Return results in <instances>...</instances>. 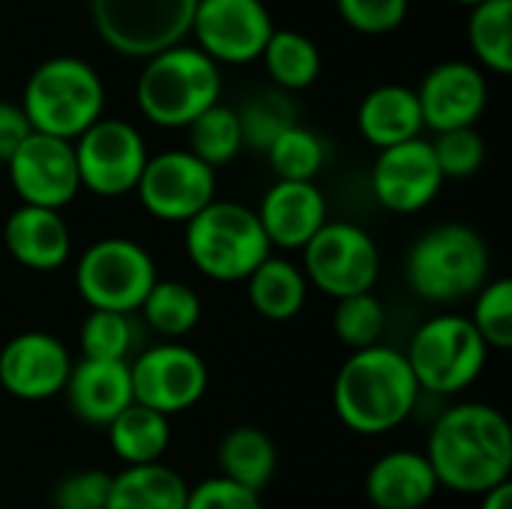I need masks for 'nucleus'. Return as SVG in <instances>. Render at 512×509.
Returning <instances> with one entry per match:
<instances>
[{
    "instance_id": "nucleus-1",
    "label": "nucleus",
    "mask_w": 512,
    "mask_h": 509,
    "mask_svg": "<svg viewBox=\"0 0 512 509\" xmlns=\"http://www.w3.org/2000/svg\"><path fill=\"white\" fill-rule=\"evenodd\" d=\"M426 459L441 489L456 495H477L510 483L512 426L495 405L459 402L435 420Z\"/></svg>"
},
{
    "instance_id": "nucleus-2",
    "label": "nucleus",
    "mask_w": 512,
    "mask_h": 509,
    "mask_svg": "<svg viewBox=\"0 0 512 509\" xmlns=\"http://www.w3.org/2000/svg\"><path fill=\"white\" fill-rule=\"evenodd\" d=\"M423 393L405 360V351L372 345L351 351L333 381V411L357 435H384L399 429L420 405Z\"/></svg>"
},
{
    "instance_id": "nucleus-3",
    "label": "nucleus",
    "mask_w": 512,
    "mask_h": 509,
    "mask_svg": "<svg viewBox=\"0 0 512 509\" xmlns=\"http://www.w3.org/2000/svg\"><path fill=\"white\" fill-rule=\"evenodd\" d=\"M492 252L489 243L462 222H444L414 240L405 258L408 288L435 306L474 300L489 282Z\"/></svg>"
},
{
    "instance_id": "nucleus-4",
    "label": "nucleus",
    "mask_w": 512,
    "mask_h": 509,
    "mask_svg": "<svg viewBox=\"0 0 512 509\" xmlns=\"http://www.w3.org/2000/svg\"><path fill=\"white\" fill-rule=\"evenodd\" d=\"M135 99L141 114L162 129H186L222 102V69L195 45H171L147 57Z\"/></svg>"
},
{
    "instance_id": "nucleus-5",
    "label": "nucleus",
    "mask_w": 512,
    "mask_h": 509,
    "mask_svg": "<svg viewBox=\"0 0 512 509\" xmlns=\"http://www.w3.org/2000/svg\"><path fill=\"white\" fill-rule=\"evenodd\" d=\"M18 105L33 132L75 141L105 117V81L81 57H48L30 72Z\"/></svg>"
},
{
    "instance_id": "nucleus-6",
    "label": "nucleus",
    "mask_w": 512,
    "mask_h": 509,
    "mask_svg": "<svg viewBox=\"0 0 512 509\" xmlns=\"http://www.w3.org/2000/svg\"><path fill=\"white\" fill-rule=\"evenodd\" d=\"M183 246L192 267L213 282H246L273 255L255 210L219 198L186 222Z\"/></svg>"
},
{
    "instance_id": "nucleus-7",
    "label": "nucleus",
    "mask_w": 512,
    "mask_h": 509,
    "mask_svg": "<svg viewBox=\"0 0 512 509\" xmlns=\"http://www.w3.org/2000/svg\"><path fill=\"white\" fill-rule=\"evenodd\" d=\"M405 360L420 393L459 396L483 375L489 348L465 315H435L414 330Z\"/></svg>"
},
{
    "instance_id": "nucleus-8",
    "label": "nucleus",
    "mask_w": 512,
    "mask_h": 509,
    "mask_svg": "<svg viewBox=\"0 0 512 509\" xmlns=\"http://www.w3.org/2000/svg\"><path fill=\"white\" fill-rule=\"evenodd\" d=\"M156 282V258L129 237H102L75 264V288L90 312L135 315Z\"/></svg>"
},
{
    "instance_id": "nucleus-9",
    "label": "nucleus",
    "mask_w": 512,
    "mask_h": 509,
    "mask_svg": "<svg viewBox=\"0 0 512 509\" xmlns=\"http://www.w3.org/2000/svg\"><path fill=\"white\" fill-rule=\"evenodd\" d=\"M195 6L198 0H90V18L108 48L147 60L189 36Z\"/></svg>"
},
{
    "instance_id": "nucleus-10",
    "label": "nucleus",
    "mask_w": 512,
    "mask_h": 509,
    "mask_svg": "<svg viewBox=\"0 0 512 509\" xmlns=\"http://www.w3.org/2000/svg\"><path fill=\"white\" fill-rule=\"evenodd\" d=\"M303 273L309 288L333 300L369 294L381 276V249L375 237L357 222L330 219L303 246Z\"/></svg>"
},
{
    "instance_id": "nucleus-11",
    "label": "nucleus",
    "mask_w": 512,
    "mask_h": 509,
    "mask_svg": "<svg viewBox=\"0 0 512 509\" xmlns=\"http://www.w3.org/2000/svg\"><path fill=\"white\" fill-rule=\"evenodd\" d=\"M129 378L135 402L168 420L195 408L210 387L204 357L183 342H156L138 351L129 360Z\"/></svg>"
},
{
    "instance_id": "nucleus-12",
    "label": "nucleus",
    "mask_w": 512,
    "mask_h": 509,
    "mask_svg": "<svg viewBox=\"0 0 512 509\" xmlns=\"http://www.w3.org/2000/svg\"><path fill=\"white\" fill-rule=\"evenodd\" d=\"M72 147L81 189L99 198H123L135 192L150 159L144 135L120 117H99L72 141Z\"/></svg>"
},
{
    "instance_id": "nucleus-13",
    "label": "nucleus",
    "mask_w": 512,
    "mask_h": 509,
    "mask_svg": "<svg viewBox=\"0 0 512 509\" xmlns=\"http://www.w3.org/2000/svg\"><path fill=\"white\" fill-rule=\"evenodd\" d=\"M135 195L153 219L186 225L216 201V171L189 150H162L147 159Z\"/></svg>"
},
{
    "instance_id": "nucleus-14",
    "label": "nucleus",
    "mask_w": 512,
    "mask_h": 509,
    "mask_svg": "<svg viewBox=\"0 0 512 509\" xmlns=\"http://www.w3.org/2000/svg\"><path fill=\"white\" fill-rule=\"evenodd\" d=\"M273 30L264 0H198L189 33L213 63L240 66L261 57Z\"/></svg>"
},
{
    "instance_id": "nucleus-15",
    "label": "nucleus",
    "mask_w": 512,
    "mask_h": 509,
    "mask_svg": "<svg viewBox=\"0 0 512 509\" xmlns=\"http://www.w3.org/2000/svg\"><path fill=\"white\" fill-rule=\"evenodd\" d=\"M9 183L21 204L42 210H63L81 192L72 141L30 132L27 141L6 162Z\"/></svg>"
},
{
    "instance_id": "nucleus-16",
    "label": "nucleus",
    "mask_w": 512,
    "mask_h": 509,
    "mask_svg": "<svg viewBox=\"0 0 512 509\" xmlns=\"http://www.w3.org/2000/svg\"><path fill=\"white\" fill-rule=\"evenodd\" d=\"M444 189V174L426 138H414L387 150H378L372 165L375 201L399 216L426 210Z\"/></svg>"
},
{
    "instance_id": "nucleus-17",
    "label": "nucleus",
    "mask_w": 512,
    "mask_h": 509,
    "mask_svg": "<svg viewBox=\"0 0 512 509\" xmlns=\"http://www.w3.org/2000/svg\"><path fill=\"white\" fill-rule=\"evenodd\" d=\"M69 372L72 357L51 333H18L0 348V387L21 402H45L60 396Z\"/></svg>"
},
{
    "instance_id": "nucleus-18",
    "label": "nucleus",
    "mask_w": 512,
    "mask_h": 509,
    "mask_svg": "<svg viewBox=\"0 0 512 509\" xmlns=\"http://www.w3.org/2000/svg\"><path fill=\"white\" fill-rule=\"evenodd\" d=\"M414 93L423 111V126H429L435 135L450 129H471L489 105V84L483 69L465 60L438 63L426 72Z\"/></svg>"
},
{
    "instance_id": "nucleus-19",
    "label": "nucleus",
    "mask_w": 512,
    "mask_h": 509,
    "mask_svg": "<svg viewBox=\"0 0 512 509\" xmlns=\"http://www.w3.org/2000/svg\"><path fill=\"white\" fill-rule=\"evenodd\" d=\"M267 240L282 252H303V246L330 222L327 198L318 183L276 180L255 210Z\"/></svg>"
},
{
    "instance_id": "nucleus-20",
    "label": "nucleus",
    "mask_w": 512,
    "mask_h": 509,
    "mask_svg": "<svg viewBox=\"0 0 512 509\" xmlns=\"http://www.w3.org/2000/svg\"><path fill=\"white\" fill-rule=\"evenodd\" d=\"M63 396L69 402V411L81 423L108 429L135 402L129 363L78 360L72 363Z\"/></svg>"
},
{
    "instance_id": "nucleus-21",
    "label": "nucleus",
    "mask_w": 512,
    "mask_h": 509,
    "mask_svg": "<svg viewBox=\"0 0 512 509\" xmlns=\"http://www.w3.org/2000/svg\"><path fill=\"white\" fill-rule=\"evenodd\" d=\"M3 246L21 267L33 273H51L69 261L72 234L57 210L21 204L6 216Z\"/></svg>"
},
{
    "instance_id": "nucleus-22",
    "label": "nucleus",
    "mask_w": 512,
    "mask_h": 509,
    "mask_svg": "<svg viewBox=\"0 0 512 509\" xmlns=\"http://www.w3.org/2000/svg\"><path fill=\"white\" fill-rule=\"evenodd\" d=\"M438 489V477L420 450H390L366 471V498L375 509H426Z\"/></svg>"
},
{
    "instance_id": "nucleus-23",
    "label": "nucleus",
    "mask_w": 512,
    "mask_h": 509,
    "mask_svg": "<svg viewBox=\"0 0 512 509\" xmlns=\"http://www.w3.org/2000/svg\"><path fill=\"white\" fill-rule=\"evenodd\" d=\"M357 129L378 150L420 138L426 126H423V111H420L414 87L381 84L369 90L357 108Z\"/></svg>"
},
{
    "instance_id": "nucleus-24",
    "label": "nucleus",
    "mask_w": 512,
    "mask_h": 509,
    "mask_svg": "<svg viewBox=\"0 0 512 509\" xmlns=\"http://www.w3.org/2000/svg\"><path fill=\"white\" fill-rule=\"evenodd\" d=\"M216 465H219V477L261 495L276 477L279 450L264 429L237 426L222 435L216 450Z\"/></svg>"
},
{
    "instance_id": "nucleus-25",
    "label": "nucleus",
    "mask_w": 512,
    "mask_h": 509,
    "mask_svg": "<svg viewBox=\"0 0 512 509\" xmlns=\"http://www.w3.org/2000/svg\"><path fill=\"white\" fill-rule=\"evenodd\" d=\"M246 294L252 309L273 324L294 321L306 300H309V282L303 267L282 255H270L249 279H246Z\"/></svg>"
},
{
    "instance_id": "nucleus-26",
    "label": "nucleus",
    "mask_w": 512,
    "mask_h": 509,
    "mask_svg": "<svg viewBox=\"0 0 512 509\" xmlns=\"http://www.w3.org/2000/svg\"><path fill=\"white\" fill-rule=\"evenodd\" d=\"M186 498V480L165 462H156L111 474L105 509H186Z\"/></svg>"
},
{
    "instance_id": "nucleus-27",
    "label": "nucleus",
    "mask_w": 512,
    "mask_h": 509,
    "mask_svg": "<svg viewBox=\"0 0 512 509\" xmlns=\"http://www.w3.org/2000/svg\"><path fill=\"white\" fill-rule=\"evenodd\" d=\"M108 447L123 462V468L156 465L171 447V420L132 402L108 426Z\"/></svg>"
},
{
    "instance_id": "nucleus-28",
    "label": "nucleus",
    "mask_w": 512,
    "mask_h": 509,
    "mask_svg": "<svg viewBox=\"0 0 512 509\" xmlns=\"http://www.w3.org/2000/svg\"><path fill=\"white\" fill-rule=\"evenodd\" d=\"M138 312L147 330H153L165 342H177L201 324L204 303L192 285L177 279H159Z\"/></svg>"
},
{
    "instance_id": "nucleus-29",
    "label": "nucleus",
    "mask_w": 512,
    "mask_h": 509,
    "mask_svg": "<svg viewBox=\"0 0 512 509\" xmlns=\"http://www.w3.org/2000/svg\"><path fill=\"white\" fill-rule=\"evenodd\" d=\"M261 60L273 84L285 93L306 90L321 75V51L300 30H273L261 51Z\"/></svg>"
},
{
    "instance_id": "nucleus-30",
    "label": "nucleus",
    "mask_w": 512,
    "mask_h": 509,
    "mask_svg": "<svg viewBox=\"0 0 512 509\" xmlns=\"http://www.w3.org/2000/svg\"><path fill=\"white\" fill-rule=\"evenodd\" d=\"M81 360L129 363L141 345V327L135 315L120 312H90L78 330Z\"/></svg>"
},
{
    "instance_id": "nucleus-31",
    "label": "nucleus",
    "mask_w": 512,
    "mask_h": 509,
    "mask_svg": "<svg viewBox=\"0 0 512 509\" xmlns=\"http://www.w3.org/2000/svg\"><path fill=\"white\" fill-rule=\"evenodd\" d=\"M468 36L474 57L498 72H512V0H486L471 9L468 18Z\"/></svg>"
},
{
    "instance_id": "nucleus-32",
    "label": "nucleus",
    "mask_w": 512,
    "mask_h": 509,
    "mask_svg": "<svg viewBox=\"0 0 512 509\" xmlns=\"http://www.w3.org/2000/svg\"><path fill=\"white\" fill-rule=\"evenodd\" d=\"M186 129H189L186 150L192 156H198L204 165H210L213 171L222 165H231L243 150V129H240L237 108H231L225 102H216L213 108H207Z\"/></svg>"
},
{
    "instance_id": "nucleus-33",
    "label": "nucleus",
    "mask_w": 512,
    "mask_h": 509,
    "mask_svg": "<svg viewBox=\"0 0 512 509\" xmlns=\"http://www.w3.org/2000/svg\"><path fill=\"white\" fill-rule=\"evenodd\" d=\"M240 129H243V147H252L258 153H267L270 144L288 132L291 126H297V111L294 102L285 90H261L255 96H249L240 108Z\"/></svg>"
},
{
    "instance_id": "nucleus-34",
    "label": "nucleus",
    "mask_w": 512,
    "mask_h": 509,
    "mask_svg": "<svg viewBox=\"0 0 512 509\" xmlns=\"http://www.w3.org/2000/svg\"><path fill=\"white\" fill-rule=\"evenodd\" d=\"M267 162H270L276 180L315 183V177L327 165V144L318 132L297 123L270 144Z\"/></svg>"
},
{
    "instance_id": "nucleus-35",
    "label": "nucleus",
    "mask_w": 512,
    "mask_h": 509,
    "mask_svg": "<svg viewBox=\"0 0 512 509\" xmlns=\"http://www.w3.org/2000/svg\"><path fill=\"white\" fill-rule=\"evenodd\" d=\"M384 330H387V309H384V303L372 291L336 300L333 333H336V339L345 348L363 351V348L381 345Z\"/></svg>"
},
{
    "instance_id": "nucleus-36",
    "label": "nucleus",
    "mask_w": 512,
    "mask_h": 509,
    "mask_svg": "<svg viewBox=\"0 0 512 509\" xmlns=\"http://www.w3.org/2000/svg\"><path fill=\"white\" fill-rule=\"evenodd\" d=\"M474 330L486 342L489 351H510L512 348V282L507 276L489 279L474 294L471 318Z\"/></svg>"
},
{
    "instance_id": "nucleus-37",
    "label": "nucleus",
    "mask_w": 512,
    "mask_h": 509,
    "mask_svg": "<svg viewBox=\"0 0 512 509\" xmlns=\"http://www.w3.org/2000/svg\"><path fill=\"white\" fill-rule=\"evenodd\" d=\"M432 144V153L438 159V168L444 174V180H465L474 177L483 162H486V141L480 138V132L471 129H450V132H438Z\"/></svg>"
},
{
    "instance_id": "nucleus-38",
    "label": "nucleus",
    "mask_w": 512,
    "mask_h": 509,
    "mask_svg": "<svg viewBox=\"0 0 512 509\" xmlns=\"http://www.w3.org/2000/svg\"><path fill=\"white\" fill-rule=\"evenodd\" d=\"M411 0H336L339 18L369 36L396 30L408 18Z\"/></svg>"
},
{
    "instance_id": "nucleus-39",
    "label": "nucleus",
    "mask_w": 512,
    "mask_h": 509,
    "mask_svg": "<svg viewBox=\"0 0 512 509\" xmlns=\"http://www.w3.org/2000/svg\"><path fill=\"white\" fill-rule=\"evenodd\" d=\"M108 492H111V474L87 468L66 474L51 495L54 509H105L108 507Z\"/></svg>"
},
{
    "instance_id": "nucleus-40",
    "label": "nucleus",
    "mask_w": 512,
    "mask_h": 509,
    "mask_svg": "<svg viewBox=\"0 0 512 509\" xmlns=\"http://www.w3.org/2000/svg\"><path fill=\"white\" fill-rule=\"evenodd\" d=\"M186 509H264L261 495L252 489H243L225 477H210L189 489Z\"/></svg>"
},
{
    "instance_id": "nucleus-41",
    "label": "nucleus",
    "mask_w": 512,
    "mask_h": 509,
    "mask_svg": "<svg viewBox=\"0 0 512 509\" xmlns=\"http://www.w3.org/2000/svg\"><path fill=\"white\" fill-rule=\"evenodd\" d=\"M30 132L33 129H30L21 105L0 99V165H6L12 159V153L27 141Z\"/></svg>"
},
{
    "instance_id": "nucleus-42",
    "label": "nucleus",
    "mask_w": 512,
    "mask_h": 509,
    "mask_svg": "<svg viewBox=\"0 0 512 509\" xmlns=\"http://www.w3.org/2000/svg\"><path fill=\"white\" fill-rule=\"evenodd\" d=\"M480 509H512V486L504 483L480 498Z\"/></svg>"
},
{
    "instance_id": "nucleus-43",
    "label": "nucleus",
    "mask_w": 512,
    "mask_h": 509,
    "mask_svg": "<svg viewBox=\"0 0 512 509\" xmlns=\"http://www.w3.org/2000/svg\"><path fill=\"white\" fill-rule=\"evenodd\" d=\"M456 3H462V6H471V9H474V6H480V3H486V0H456Z\"/></svg>"
}]
</instances>
